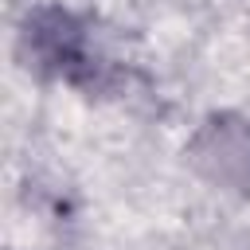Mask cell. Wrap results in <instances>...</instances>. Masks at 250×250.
Returning a JSON list of instances; mask_svg holds the SVG:
<instances>
[{
  "label": "cell",
  "mask_w": 250,
  "mask_h": 250,
  "mask_svg": "<svg viewBox=\"0 0 250 250\" xmlns=\"http://www.w3.org/2000/svg\"><path fill=\"white\" fill-rule=\"evenodd\" d=\"M20 47L27 66L39 74L62 78L70 86H102L105 62L90 51V31L86 23L66 12V8H35L23 20Z\"/></svg>",
  "instance_id": "obj_1"
},
{
  "label": "cell",
  "mask_w": 250,
  "mask_h": 250,
  "mask_svg": "<svg viewBox=\"0 0 250 250\" xmlns=\"http://www.w3.org/2000/svg\"><path fill=\"white\" fill-rule=\"evenodd\" d=\"M191 168L227 191L250 188V121L234 113H211L188 141Z\"/></svg>",
  "instance_id": "obj_2"
}]
</instances>
